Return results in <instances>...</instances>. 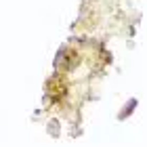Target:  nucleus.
I'll return each mask as SVG.
<instances>
[{"mask_svg":"<svg viewBox=\"0 0 147 147\" xmlns=\"http://www.w3.org/2000/svg\"><path fill=\"white\" fill-rule=\"evenodd\" d=\"M124 107H126V109H122V111H120V113H118V120H124V118H128V116H130V113H132V111H135V107H137V99H130V101H128V103H126V105H124Z\"/></svg>","mask_w":147,"mask_h":147,"instance_id":"obj_1","label":"nucleus"}]
</instances>
